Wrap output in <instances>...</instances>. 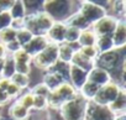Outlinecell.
<instances>
[{
  "label": "cell",
  "instance_id": "83f0119b",
  "mask_svg": "<svg viewBox=\"0 0 126 120\" xmlns=\"http://www.w3.org/2000/svg\"><path fill=\"white\" fill-rule=\"evenodd\" d=\"M14 40H16V31L14 29L6 27L4 30H0V43L6 45Z\"/></svg>",
  "mask_w": 126,
  "mask_h": 120
},
{
  "label": "cell",
  "instance_id": "e0dca14e",
  "mask_svg": "<svg viewBox=\"0 0 126 120\" xmlns=\"http://www.w3.org/2000/svg\"><path fill=\"white\" fill-rule=\"evenodd\" d=\"M110 109V111L116 116V115H124L126 113V90L125 87L121 88L119 95L116 97V99L108 106Z\"/></svg>",
  "mask_w": 126,
  "mask_h": 120
},
{
  "label": "cell",
  "instance_id": "3957f363",
  "mask_svg": "<svg viewBox=\"0 0 126 120\" xmlns=\"http://www.w3.org/2000/svg\"><path fill=\"white\" fill-rule=\"evenodd\" d=\"M52 24L53 20L45 11L27 15L24 19V29L30 31L33 36H46Z\"/></svg>",
  "mask_w": 126,
  "mask_h": 120
},
{
  "label": "cell",
  "instance_id": "8992f818",
  "mask_svg": "<svg viewBox=\"0 0 126 120\" xmlns=\"http://www.w3.org/2000/svg\"><path fill=\"white\" fill-rule=\"evenodd\" d=\"M121 87L120 84H117L116 82L111 81L109 82L108 84L105 86H101L98 90V93L95 94L94 99L92 102H94L95 104H99V105H104V106H109L115 99L116 97L119 95L120 90H121Z\"/></svg>",
  "mask_w": 126,
  "mask_h": 120
},
{
  "label": "cell",
  "instance_id": "bcb514c9",
  "mask_svg": "<svg viewBox=\"0 0 126 120\" xmlns=\"http://www.w3.org/2000/svg\"><path fill=\"white\" fill-rule=\"evenodd\" d=\"M84 120H90V119H89L88 116H85V118H84Z\"/></svg>",
  "mask_w": 126,
  "mask_h": 120
},
{
  "label": "cell",
  "instance_id": "d4e9b609",
  "mask_svg": "<svg viewBox=\"0 0 126 120\" xmlns=\"http://www.w3.org/2000/svg\"><path fill=\"white\" fill-rule=\"evenodd\" d=\"M24 6L26 16L43 11V1H40V0H27V1H24Z\"/></svg>",
  "mask_w": 126,
  "mask_h": 120
},
{
  "label": "cell",
  "instance_id": "f546056e",
  "mask_svg": "<svg viewBox=\"0 0 126 120\" xmlns=\"http://www.w3.org/2000/svg\"><path fill=\"white\" fill-rule=\"evenodd\" d=\"M79 35H80V31L78 29L72 27V26H67L66 35H64V42H67V43H77L78 38H79Z\"/></svg>",
  "mask_w": 126,
  "mask_h": 120
},
{
  "label": "cell",
  "instance_id": "9a60e30c",
  "mask_svg": "<svg viewBox=\"0 0 126 120\" xmlns=\"http://www.w3.org/2000/svg\"><path fill=\"white\" fill-rule=\"evenodd\" d=\"M78 50H79V45L78 43L63 42V43L58 45V61H61L63 63L71 65L72 57H73L74 52L78 51Z\"/></svg>",
  "mask_w": 126,
  "mask_h": 120
},
{
  "label": "cell",
  "instance_id": "d6a6232c",
  "mask_svg": "<svg viewBox=\"0 0 126 120\" xmlns=\"http://www.w3.org/2000/svg\"><path fill=\"white\" fill-rule=\"evenodd\" d=\"M85 58L90 59V61H95V58L98 57V51L95 48V46H92V47H79L78 50Z\"/></svg>",
  "mask_w": 126,
  "mask_h": 120
},
{
  "label": "cell",
  "instance_id": "d6986e66",
  "mask_svg": "<svg viewBox=\"0 0 126 120\" xmlns=\"http://www.w3.org/2000/svg\"><path fill=\"white\" fill-rule=\"evenodd\" d=\"M9 115L13 120H27L30 116V111L20 105L17 100H15L9 108Z\"/></svg>",
  "mask_w": 126,
  "mask_h": 120
},
{
  "label": "cell",
  "instance_id": "ac0fdd59",
  "mask_svg": "<svg viewBox=\"0 0 126 120\" xmlns=\"http://www.w3.org/2000/svg\"><path fill=\"white\" fill-rule=\"evenodd\" d=\"M71 65L77 66V67L82 68V69L85 71V72H89V71L94 67V61H90V59L85 58L79 51H76L74 54H73V57H72Z\"/></svg>",
  "mask_w": 126,
  "mask_h": 120
},
{
  "label": "cell",
  "instance_id": "52a82bcc",
  "mask_svg": "<svg viewBox=\"0 0 126 120\" xmlns=\"http://www.w3.org/2000/svg\"><path fill=\"white\" fill-rule=\"evenodd\" d=\"M78 13L90 25V27L93 26V24H95L103 16L108 15V11L104 8L96 5L94 1H89V0H87V1H80V6H79Z\"/></svg>",
  "mask_w": 126,
  "mask_h": 120
},
{
  "label": "cell",
  "instance_id": "f1b7e54d",
  "mask_svg": "<svg viewBox=\"0 0 126 120\" xmlns=\"http://www.w3.org/2000/svg\"><path fill=\"white\" fill-rule=\"evenodd\" d=\"M11 56V58L14 59V62L15 63H31V56L30 54H27V52L25 51V50H22V48H20L19 51H16L15 53H13V54H10Z\"/></svg>",
  "mask_w": 126,
  "mask_h": 120
},
{
  "label": "cell",
  "instance_id": "836d02e7",
  "mask_svg": "<svg viewBox=\"0 0 126 120\" xmlns=\"http://www.w3.org/2000/svg\"><path fill=\"white\" fill-rule=\"evenodd\" d=\"M30 92H31L33 95L45 97V98H48V95H49V93H51V90H49L43 83H38V84H36Z\"/></svg>",
  "mask_w": 126,
  "mask_h": 120
},
{
  "label": "cell",
  "instance_id": "b9f144b4",
  "mask_svg": "<svg viewBox=\"0 0 126 120\" xmlns=\"http://www.w3.org/2000/svg\"><path fill=\"white\" fill-rule=\"evenodd\" d=\"M6 56H8V53H6L5 46L3 43H0V59H5Z\"/></svg>",
  "mask_w": 126,
  "mask_h": 120
},
{
  "label": "cell",
  "instance_id": "277c9868",
  "mask_svg": "<svg viewBox=\"0 0 126 120\" xmlns=\"http://www.w3.org/2000/svg\"><path fill=\"white\" fill-rule=\"evenodd\" d=\"M78 95V90L67 81L64 83H62L59 87L56 89L51 90L47 100H48V108L53 110H58L64 103L72 100Z\"/></svg>",
  "mask_w": 126,
  "mask_h": 120
},
{
  "label": "cell",
  "instance_id": "7bdbcfd3",
  "mask_svg": "<svg viewBox=\"0 0 126 120\" xmlns=\"http://www.w3.org/2000/svg\"><path fill=\"white\" fill-rule=\"evenodd\" d=\"M114 120H126V114H124V115H116Z\"/></svg>",
  "mask_w": 126,
  "mask_h": 120
},
{
  "label": "cell",
  "instance_id": "7402d4cb",
  "mask_svg": "<svg viewBox=\"0 0 126 120\" xmlns=\"http://www.w3.org/2000/svg\"><path fill=\"white\" fill-rule=\"evenodd\" d=\"M95 48L98 53H104L108 51L114 50V43L111 36H98L95 42Z\"/></svg>",
  "mask_w": 126,
  "mask_h": 120
},
{
  "label": "cell",
  "instance_id": "603a6c76",
  "mask_svg": "<svg viewBox=\"0 0 126 120\" xmlns=\"http://www.w3.org/2000/svg\"><path fill=\"white\" fill-rule=\"evenodd\" d=\"M9 13L13 17V20H17V19H25L26 16V11H25V6H24V1L21 0H15L13 3V5L9 9Z\"/></svg>",
  "mask_w": 126,
  "mask_h": 120
},
{
  "label": "cell",
  "instance_id": "74e56055",
  "mask_svg": "<svg viewBox=\"0 0 126 120\" xmlns=\"http://www.w3.org/2000/svg\"><path fill=\"white\" fill-rule=\"evenodd\" d=\"M4 46H5V50H6L8 54H13V53H15L16 51H19L21 48V46L19 45V42L16 40H14V41H11V42H9V43H6Z\"/></svg>",
  "mask_w": 126,
  "mask_h": 120
},
{
  "label": "cell",
  "instance_id": "ee69618b",
  "mask_svg": "<svg viewBox=\"0 0 126 120\" xmlns=\"http://www.w3.org/2000/svg\"><path fill=\"white\" fill-rule=\"evenodd\" d=\"M3 66H4V59H0V77H1V72H3Z\"/></svg>",
  "mask_w": 126,
  "mask_h": 120
},
{
  "label": "cell",
  "instance_id": "7dc6e473",
  "mask_svg": "<svg viewBox=\"0 0 126 120\" xmlns=\"http://www.w3.org/2000/svg\"><path fill=\"white\" fill-rule=\"evenodd\" d=\"M0 120H1V114H0Z\"/></svg>",
  "mask_w": 126,
  "mask_h": 120
},
{
  "label": "cell",
  "instance_id": "9c48e42d",
  "mask_svg": "<svg viewBox=\"0 0 126 120\" xmlns=\"http://www.w3.org/2000/svg\"><path fill=\"white\" fill-rule=\"evenodd\" d=\"M85 116H88L90 120H114L115 115L110 111L108 106L95 104L94 102H88Z\"/></svg>",
  "mask_w": 126,
  "mask_h": 120
},
{
  "label": "cell",
  "instance_id": "4dcf8cb0",
  "mask_svg": "<svg viewBox=\"0 0 126 120\" xmlns=\"http://www.w3.org/2000/svg\"><path fill=\"white\" fill-rule=\"evenodd\" d=\"M33 37V35L30 32V31H27L26 29H21V30H19V31H16V41L19 42V45L21 46V48L27 43V42H30V40Z\"/></svg>",
  "mask_w": 126,
  "mask_h": 120
},
{
  "label": "cell",
  "instance_id": "f35d334b",
  "mask_svg": "<svg viewBox=\"0 0 126 120\" xmlns=\"http://www.w3.org/2000/svg\"><path fill=\"white\" fill-rule=\"evenodd\" d=\"M11 29H14L15 31H19L21 29H24V19H17V20H13L11 21V25H10Z\"/></svg>",
  "mask_w": 126,
  "mask_h": 120
},
{
  "label": "cell",
  "instance_id": "5b68a950",
  "mask_svg": "<svg viewBox=\"0 0 126 120\" xmlns=\"http://www.w3.org/2000/svg\"><path fill=\"white\" fill-rule=\"evenodd\" d=\"M58 61V45L48 43L38 54L32 57L31 62L40 69H49Z\"/></svg>",
  "mask_w": 126,
  "mask_h": 120
},
{
  "label": "cell",
  "instance_id": "4fadbf2b",
  "mask_svg": "<svg viewBox=\"0 0 126 120\" xmlns=\"http://www.w3.org/2000/svg\"><path fill=\"white\" fill-rule=\"evenodd\" d=\"M87 81L101 87V86H105L108 84L109 82H111V77H110V73L106 72L105 69L103 68H99V67H93L89 72H88V76H87Z\"/></svg>",
  "mask_w": 126,
  "mask_h": 120
},
{
  "label": "cell",
  "instance_id": "cb8c5ba5",
  "mask_svg": "<svg viewBox=\"0 0 126 120\" xmlns=\"http://www.w3.org/2000/svg\"><path fill=\"white\" fill-rule=\"evenodd\" d=\"M14 74H15V62H14V59L11 58V56L8 54L5 57V59H4V66H3L1 77L10 79Z\"/></svg>",
  "mask_w": 126,
  "mask_h": 120
},
{
  "label": "cell",
  "instance_id": "6da1fadb",
  "mask_svg": "<svg viewBox=\"0 0 126 120\" xmlns=\"http://www.w3.org/2000/svg\"><path fill=\"white\" fill-rule=\"evenodd\" d=\"M80 6V1L71 0H48L43 1V11L53 20V22H67Z\"/></svg>",
  "mask_w": 126,
  "mask_h": 120
},
{
  "label": "cell",
  "instance_id": "7a4b0ae2",
  "mask_svg": "<svg viewBox=\"0 0 126 120\" xmlns=\"http://www.w3.org/2000/svg\"><path fill=\"white\" fill-rule=\"evenodd\" d=\"M87 104L88 102L83 97H80L78 93L76 98L63 104L58 109V113L62 120H84Z\"/></svg>",
  "mask_w": 126,
  "mask_h": 120
},
{
  "label": "cell",
  "instance_id": "ffe728a7",
  "mask_svg": "<svg viewBox=\"0 0 126 120\" xmlns=\"http://www.w3.org/2000/svg\"><path fill=\"white\" fill-rule=\"evenodd\" d=\"M99 88H100L99 86H96V84H94V83L87 81V82L80 87V89L78 90V93H79V95L83 97L87 102H92V100L94 99L95 94L98 93Z\"/></svg>",
  "mask_w": 126,
  "mask_h": 120
},
{
  "label": "cell",
  "instance_id": "2e32d148",
  "mask_svg": "<svg viewBox=\"0 0 126 120\" xmlns=\"http://www.w3.org/2000/svg\"><path fill=\"white\" fill-rule=\"evenodd\" d=\"M67 82V79L63 77L62 74H59L58 72L53 71V69H47L45 76H43V84L49 89V90H53L56 89L57 87H59L62 83Z\"/></svg>",
  "mask_w": 126,
  "mask_h": 120
},
{
  "label": "cell",
  "instance_id": "60d3db41",
  "mask_svg": "<svg viewBox=\"0 0 126 120\" xmlns=\"http://www.w3.org/2000/svg\"><path fill=\"white\" fill-rule=\"evenodd\" d=\"M9 100H10V97L6 94V92H0V106L8 104Z\"/></svg>",
  "mask_w": 126,
  "mask_h": 120
},
{
  "label": "cell",
  "instance_id": "1f68e13d",
  "mask_svg": "<svg viewBox=\"0 0 126 120\" xmlns=\"http://www.w3.org/2000/svg\"><path fill=\"white\" fill-rule=\"evenodd\" d=\"M33 110L36 111H45L46 109H48V100L45 97H38V95H33Z\"/></svg>",
  "mask_w": 126,
  "mask_h": 120
},
{
  "label": "cell",
  "instance_id": "7c38bea8",
  "mask_svg": "<svg viewBox=\"0 0 126 120\" xmlns=\"http://www.w3.org/2000/svg\"><path fill=\"white\" fill-rule=\"evenodd\" d=\"M87 76H88V72L83 71L82 68H79V67H77V66L69 65L68 82H69L77 90H79L80 87L87 82Z\"/></svg>",
  "mask_w": 126,
  "mask_h": 120
},
{
  "label": "cell",
  "instance_id": "5bb4252c",
  "mask_svg": "<svg viewBox=\"0 0 126 120\" xmlns=\"http://www.w3.org/2000/svg\"><path fill=\"white\" fill-rule=\"evenodd\" d=\"M114 50H122L126 45V22L125 20H119L117 25L111 35Z\"/></svg>",
  "mask_w": 126,
  "mask_h": 120
},
{
  "label": "cell",
  "instance_id": "e575fe53",
  "mask_svg": "<svg viewBox=\"0 0 126 120\" xmlns=\"http://www.w3.org/2000/svg\"><path fill=\"white\" fill-rule=\"evenodd\" d=\"M13 21V17L9 13V10H5L0 14V30H4L6 27H10Z\"/></svg>",
  "mask_w": 126,
  "mask_h": 120
},
{
  "label": "cell",
  "instance_id": "44dd1931",
  "mask_svg": "<svg viewBox=\"0 0 126 120\" xmlns=\"http://www.w3.org/2000/svg\"><path fill=\"white\" fill-rule=\"evenodd\" d=\"M95 42H96V35L93 32L92 29H88L80 31L77 43L79 45V47H92L95 46Z\"/></svg>",
  "mask_w": 126,
  "mask_h": 120
},
{
  "label": "cell",
  "instance_id": "d590c367",
  "mask_svg": "<svg viewBox=\"0 0 126 120\" xmlns=\"http://www.w3.org/2000/svg\"><path fill=\"white\" fill-rule=\"evenodd\" d=\"M30 72H31V65H29V63H15V73L29 76Z\"/></svg>",
  "mask_w": 126,
  "mask_h": 120
},
{
  "label": "cell",
  "instance_id": "ab89813d",
  "mask_svg": "<svg viewBox=\"0 0 126 120\" xmlns=\"http://www.w3.org/2000/svg\"><path fill=\"white\" fill-rule=\"evenodd\" d=\"M9 84H10V79L0 77V92H6Z\"/></svg>",
  "mask_w": 126,
  "mask_h": 120
},
{
  "label": "cell",
  "instance_id": "484cf974",
  "mask_svg": "<svg viewBox=\"0 0 126 120\" xmlns=\"http://www.w3.org/2000/svg\"><path fill=\"white\" fill-rule=\"evenodd\" d=\"M17 103L22 105L26 110L31 111L33 106V94L30 90H27L26 93H21V95L17 98Z\"/></svg>",
  "mask_w": 126,
  "mask_h": 120
},
{
  "label": "cell",
  "instance_id": "8fae6325",
  "mask_svg": "<svg viewBox=\"0 0 126 120\" xmlns=\"http://www.w3.org/2000/svg\"><path fill=\"white\" fill-rule=\"evenodd\" d=\"M48 43H49V42H48V40L46 38V36H33V37L30 40V42H27V43L22 47V50H25V51L27 52V54H30L31 58H32V57H35L36 54H38Z\"/></svg>",
  "mask_w": 126,
  "mask_h": 120
},
{
  "label": "cell",
  "instance_id": "4316f807",
  "mask_svg": "<svg viewBox=\"0 0 126 120\" xmlns=\"http://www.w3.org/2000/svg\"><path fill=\"white\" fill-rule=\"evenodd\" d=\"M10 82L15 86H17L21 90L26 89L30 84V78L29 76H25V74H20V73H15L11 78H10Z\"/></svg>",
  "mask_w": 126,
  "mask_h": 120
},
{
  "label": "cell",
  "instance_id": "ba28073f",
  "mask_svg": "<svg viewBox=\"0 0 126 120\" xmlns=\"http://www.w3.org/2000/svg\"><path fill=\"white\" fill-rule=\"evenodd\" d=\"M117 21L119 20L116 17L108 14V15L103 16L100 20H98L95 24H93L92 30L96 35V37L98 36H111L117 25Z\"/></svg>",
  "mask_w": 126,
  "mask_h": 120
},
{
  "label": "cell",
  "instance_id": "30bf717a",
  "mask_svg": "<svg viewBox=\"0 0 126 120\" xmlns=\"http://www.w3.org/2000/svg\"><path fill=\"white\" fill-rule=\"evenodd\" d=\"M66 30H67V25L64 22H53L46 34V38L48 40L49 43L61 45L64 42Z\"/></svg>",
  "mask_w": 126,
  "mask_h": 120
},
{
  "label": "cell",
  "instance_id": "f6af8a7d",
  "mask_svg": "<svg viewBox=\"0 0 126 120\" xmlns=\"http://www.w3.org/2000/svg\"><path fill=\"white\" fill-rule=\"evenodd\" d=\"M3 11H5V10H4V9H3V8H1V6H0V14H1V13H3Z\"/></svg>",
  "mask_w": 126,
  "mask_h": 120
},
{
  "label": "cell",
  "instance_id": "8d00e7d4",
  "mask_svg": "<svg viewBox=\"0 0 126 120\" xmlns=\"http://www.w3.org/2000/svg\"><path fill=\"white\" fill-rule=\"evenodd\" d=\"M21 93H22V90H21L17 86H15V84H13V83L10 82V84H9V87H8V89H6V94L10 97V99H11V98L20 97Z\"/></svg>",
  "mask_w": 126,
  "mask_h": 120
}]
</instances>
